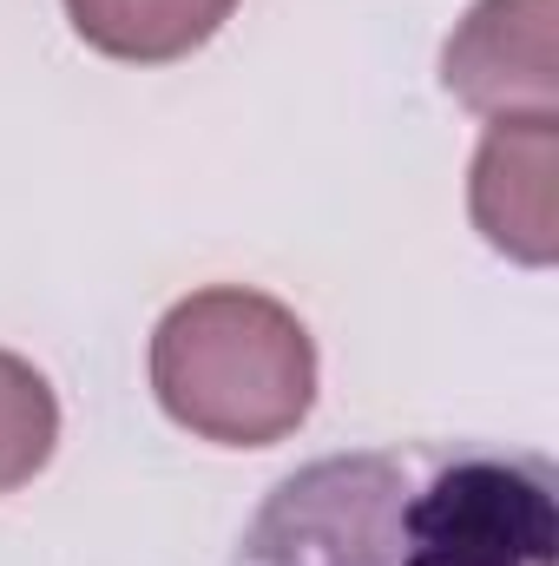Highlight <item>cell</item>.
Here are the masks:
<instances>
[{
    "label": "cell",
    "instance_id": "3",
    "mask_svg": "<svg viewBox=\"0 0 559 566\" xmlns=\"http://www.w3.org/2000/svg\"><path fill=\"white\" fill-rule=\"evenodd\" d=\"M559 0H474L441 53V86L487 119H559Z\"/></svg>",
    "mask_w": 559,
    "mask_h": 566
},
{
    "label": "cell",
    "instance_id": "2",
    "mask_svg": "<svg viewBox=\"0 0 559 566\" xmlns=\"http://www.w3.org/2000/svg\"><path fill=\"white\" fill-rule=\"evenodd\" d=\"M151 389L178 428L218 448H271L316 402V343L264 290H198L151 329Z\"/></svg>",
    "mask_w": 559,
    "mask_h": 566
},
{
    "label": "cell",
    "instance_id": "6",
    "mask_svg": "<svg viewBox=\"0 0 559 566\" xmlns=\"http://www.w3.org/2000/svg\"><path fill=\"white\" fill-rule=\"evenodd\" d=\"M53 441H60V402H53L46 376L27 356L0 349V494L33 481L46 468Z\"/></svg>",
    "mask_w": 559,
    "mask_h": 566
},
{
    "label": "cell",
    "instance_id": "5",
    "mask_svg": "<svg viewBox=\"0 0 559 566\" xmlns=\"http://www.w3.org/2000/svg\"><path fill=\"white\" fill-rule=\"evenodd\" d=\"M231 7L238 0H66V20L106 60L165 66V60L198 53L231 20Z\"/></svg>",
    "mask_w": 559,
    "mask_h": 566
},
{
    "label": "cell",
    "instance_id": "1",
    "mask_svg": "<svg viewBox=\"0 0 559 566\" xmlns=\"http://www.w3.org/2000/svg\"><path fill=\"white\" fill-rule=\"evenodd\" d=\"M231 566H559V474L494 441H395L303 461Z\"/></svg>",
    "mask_w": 559,
    "mask_h": 566
},
{
    "label": "cell",
    "instance_id": "4",
    "mask_svg": "<svg viewBox=\"0 0 559 566\" xmlns=\"http://www.w3.org/2000/svg\"><path fill=\"white\" fill-rule=\"evenodd\" d=\"M553 171H559V119H494L487 139L474 151L467 178V211L474 231L514 258L547 271L559 258V205H553Z\"/></svg>",
    "mask_w": 559,
    "mask_h": 566
}]
</instances>
